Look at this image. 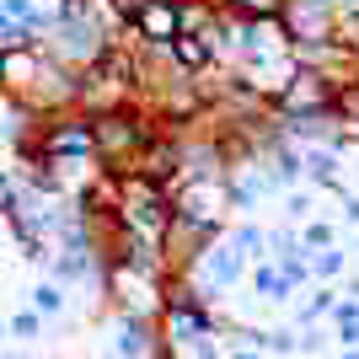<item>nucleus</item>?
Returning <instances> with one entry per match:
<instances>
[{"mask_svg":"<svg viewBox=\"0 0 359 359\" xmlns=\"http://www.w3.org/2000/svg\"><path fill=\"white\" fill-rule=\"evenodd\" d=\"M344 107H348V113H359V91H348V97H344Z\"/></svg>","mask_w":359,"mask_h":359,"instance_id":"nucleus-3","label":"nucleus"},{"mask_svg":"<svg viewBox=\"0 0 359 359\" xmlns=\"http://www.w3.org/2000/svg\"><path fill=\"white\" fill-rule=\"evenodd\" d=\"M145 27L150 32H172L177 22H172V11H145Z\"/></svg>","mask_w":359,"mask_h":359,"instance_id":"nucleus-2","label":"nucleus"},{"mask_svg":"<svg viewBox=\"0 0 359 359\" xmlns=\"http://www.w3.org/2000/svg\"><path fill=\"white\" fill-rule=\"evenodd\" d=\"M344 359H359V354H344Z\"/></svg>","mask_w":359,"mask_h":359,"instance_id":"nucleus-5","label":"nucleus"},{"mask_svg":"<svg viewBox=\"0 0 359 359\" xmlns=\"http://www.w3.org/2000/svg\"><path fill=\"white\" fill-rule=\"evenodd\" d=\"M177 54H182L188 65H204V54H210V48H204V43H194V38H182V43H177Z\"/></svg>","mask_w":359,"mask_h":359,"instance_id":"nucleus-1","label":"nucleus"},{"mask_svg":"<svg viewBox=\"0 0 359 359\" xmlns=\"http://www.w3.org/2000/svg\"><path fill=\"white\" fill-rule=\"evenodd\" d=\"M252 6H257V11H273V0H252Z\"/></svg>","mask_w":359,"mask_h":359,"instance_id":"nucleus-4","label":"nucleus"}]
</instances>
